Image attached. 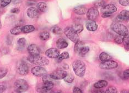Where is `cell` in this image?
Listing matches in <instances>:
<instances>
[{"label":"cell","mask_w":129,"mask_h":93,"mask_svg":"<svg viewBox=\"0 0 129 93\" xmlns=\"http://www.w3.org/2000/svg\"><path fill=\"white\" fill-rule=\"evenodd\" d=\"M72 68L76 75L83 77L86 72V65L80 60H76L72 63Z\"/></svg>","instance_id":"1"},{"label":"cell","mask_w":129,"mask_h":93,"mask_svg":"<svg viewBox=\"0 0 129 93\" xmlns=\"http://www.w3.org/2000/svg\"><path fill=\"white\" fill-rule=\"evenodd\" d=\"M111 28L119 35L125 36L128 34V28L119 22H114L111 24Z\"/></svg>","instance_id":"2"},{"label":"cell","mask_w":129,"mask_h":93,"mask_svg":"<svg viewBox=\"0 0 129 93\" xmlns=\"http://www.w3.org/2000/svg\"><path fill=\"white\" fill-rule=\"evenodd\" d=\"M28 60L31 63L37 65L38 66L42 67L47 66L49 63V61L46 57L40 56V55L37 56H29L28 57Z\"/></svg>","instance_id":"3"},{"label":"cell","mask_w":129,"mask_h":93,"mask_svg":"<svg viewBox=\"0 0 129 93\" xmlns=\"http://www.w3.org/2000/svg\"><path fill=\"white\" fill-rule=\"evenodd\" d=\"M29 89V85L28 83L24 79H17L14 84V91L22 93L27 91Z\"/></svg>","instance_id":"4"},{"label":"cell","mask_w":129,"mask_h":93,"mask_svg":"<svg viewBox=\"0 0 129 93\" xmlns=\"http://www.w3.org/2000/svg\"><path fill=\"white\" fill-rule=\"evenodd\" d=\"M64 34L67 38L71 40L73 42L76 43L80 40L78 34L76 33V32L73 30L72 27L66 28L64 30Z\"/></svg>","instance_id":"5"},{"label":"cell","mask_w":129,"mask_h":93,"mask_svg":"<svg viewBox=\"0 0 129 93\" xmlns=\"http://www.w3.org/2000/svg\"><path fill=\"white\" fill-rule=\"evenodd\" d=\"M118 67V62L111 60L107 61L102 62L99 65V68L102 69H105V70L114 69Z\"/></svg>","instance_id":"6"},{"label":"cell","mask_w":129,"mask_h":93,"mask_svg":"<svg viewBox=\"0 0 129 93\" xmlns=\"http://www.w3.org/2000/svg\"><path fill=\"white\" fill-rule=\"evenodd\" d=\"M54 86V82L44 83L37 87V91L39 93H44L51 90Z\"/></svg>","instance_id":"7"},{"label":"cell","mask_w":129,"mask_h":93,"mask_svg":"<svg viewBox=\"0 0 129 93\" xmlns=\"http://www.w3.org/2000/svg\"><path fill=\"white\" fill-rule=\"evenodd\" d=\"M67 74V73L66 71L62 69H56L52 72L50 75L54 80H61L63 79Z\"/></svg>","instance_id":"8"},{"label":"cell","mask_w":129,"mask_h":93,"mask_svg":"<svg viewBox=\"0 0 129 93\" xmlns=\"http://www.w3.org/2000/svg\"><path fill=\"white\" fill-rule=\"evenodd\" d=\"M17 72L20 75H24L29 73V67L27 63L23 61H20L17 65Z\"/></svg>","instance_id":"9"},{"label":"cell","mask_w":129,"mask_h":93,"mask_svg":"<svg viewBox=\"0 0 129 93\" xmlns=\"http://www.w3.org/2000/svg\"><path fill=\"white\" fill-rule=\"evenodd\" d=\"M99 16V12L97 8L92 7L87 12V18L90 21H95Z\"/></svg>","instance_id":"10"},{"label":"cell","mask_w":129,"mask_h":93,"mask_svg":"<svg viewBox=\"0 0 129 93\" xmlns=\"http://www.w3.org/2000/svg\"><path fill=\"white\" fill-rule=\"evenodd\" d=\"M117 10H118V8H117L116 6L113 4L105 5L101 8V12L102 14L105 13L111 14L112 13L116 12Z\"/></svg>","instance_id":"11"},{"label":"cell","mask_w":129,"mask_h":93,"mask_svg":"<svg viewBox=\"0 0 129 93\" xmlns=\"http://www.w3.org/2000/svg\"><path fill=\"white\" fill-rule=\"evenodd\" d=\"M31 72L34 75L37 77H42L47 73L46 69L41 66L34 67L31 69Z\"/></svg>","instance_id":"12"},{"label":"cell","mask_w":129,"mask_h":93,"mask_svg":"<svg viewBox=\"0 0 129 93\" xmlns=\"http://www.w3.org/2000/svg\"><path fill=\"white\" fill-rule=\"evenodd\" d=\"M27 50L29 54V56H39L40 54V49L36 44H31L29 45L28 47Z\"/></svg>","instance_id":"13"},{"label":"cell","mask_w":129,"mask_h":93,"mask_svg":"<svg viewBox=\"0 0 129 93\" xmlns=\"http://www.w3.org/2000/svg\"><path fill=\"white\" fill-rule=\"evenodd\" d=\"M45 55L50 59H57L60 55V51L57 48H50L45 51Z\"/></svg>","instance_id":"14"},{"label":"cell","mask_w":129,"mask_h":93,"mask_svg":"<svg viewBox=\"0 0 129 93\" xmlns=\"http://www.w3.org/2000/svg\"><path fill=\"white\" fill-rule=\"evenodd\" d=\"M116 19L117 22L127 21L129 20V11L123 10L118 14Z\"/></svg>","instance_id":"15"},{"label":"cell","mask_w":129,"mask_h":93,"mask_svg":"<svg viewBox=\"0 0 129 93\" xmlns=\"http://www.w3.org/2000/svg\"><path fill=\"white\" fill-rule=\"evenodd\" d=\"M27 13L29 18H36L39 16V11L36 7H30L27 10Z\"/></svg>","instance_id":"16"},{"label":"cell","mask_w":129,"mask_h":93,"mask_svg":"<svg viewBox=\"0 0 129 93\" xmlns=\"http://www.w3.org/2000/svg\"><path fill=\"white\" fill-rule=\"evenodd\" d=\"M86 28L90 31H95L98 28V25L94 21H88L86 24Z\"/></svg>","instance_id":"17"},{"label":"cell","mask_w":129,"mask_h":93,"mask_svg":"<svg viewBox=\"0 0 129 93\" xmlns=\"http://www.w3.org/2000/svg\"><path fill=\"white\" fill-rule=\"evenodd\" d=\"M74 13L78 15H83L87 12V8L84 6H78L74 8Z\"/></svg>","instance_id":"18"},{"label":"cell","mask_w":129,"mask_h":93,"mask_svg":"<svg viewBox=\"0 0 129 93\" xmlns=\"http://www.w3.org/2000/svg\"><path fill=\"white\" fill-rule=\"evenodd\" d=\"M69 45L68 42L65 39L61 38L58 39L56 41V46L59 49H63L66 48Z\"/></svg>","instance_id":"19"},{"label":"cell","mask_w":129,"mask_h":93,"mask_svg":"<svg viewBox=\"0 0 129 93\" xmlns=\"http://www.w3.org/2000/svg\"><path fill=\"white\" fill-rule=\"evenodd\" d=\"M36 8H37L38 10L39 11V12L42 13L46 12L48 10V5H47L45 2H40L39 3H38Z\"/></svg>","instance_id":"20"},{"label":"cell","mask_w":129,"mask_h":93,"mask_svg":"<svg viewBox=\"0 0 129 93\" xmlns=\"http://www.w3.org/2000/svg\"><path fill=\"white\" fill-rule=\"evenodd\" d=\"M108 83L106 80H101L94 83V84L93 85V86L94 88H95V89H102L103 88H105V86H107L108 85Z\"/></svg>","instance_id":"21"},{"label":"cell","mask_w":129,"mask_h":93,"mask_svg":"<svg viewBox=\"0 0 129 93\" xmlns=\"http://www.w3.org/2000/svg\"><path fill=\"white\" fill-rule=\"evenodd\" d=\"M99 60H100L102 62H104L107 61L108 60H111V56L109 54L105 52H102L99 55Z\"/></svg>","instance_id":"22"},{"label":"cell","mask_w":129,"mask_h":93,"mask_svg":"<svg viewBox=\"0 0 129 93\" xmlns=\"http://www.w3.org/2000/svg\"><path fill=\"white\" fill-rule=\"evenodd\" d=\"M35 30V27L32 25H26L23 26L22 28V33L24 34H28L31 33Z\"/></svg>","instance_id":"23"},{"label":"cell","mask_w":129,"mask_h":93,"mask_svg":"<svg viewBox=\"0 0 129 93\" xmlns=\"http://www.w3.org/2000/svg\"><path fill=\"white\" fill-rule=\"evenodd\" d=\"M22 28L23 27L21 25L16 26V27L11 29L10 30V33L14 35H17L21 33H22Z\"/></svg>","instance_id":"24"},{"label":"cell","mask_w":129,"mask_h":93,"mask_svg":"<svg viewBox=\"0 0 129 93\" xmlns=\"http://www.w3.org/2000/svg\"><path fill=\"white\" fill-rule=\"evenodd\" d=\"M50 37V34L47 31H43L39 34V38L42 41H47Z\"/></svg>","instance_id":"25"},{"label":"cell","mask_w":129,"mask_h":93,"mask_svg":"<svg viewBox=\"0 0 129 93\" xmlns=\"http://www.w3.org/2000/svg\"><path fill=\"white\" fill-rule=\"evenodd\" d=\"M90 50L89 46H83L78 51V54L80 56H84L86 55Z\"/></svg>","instance_id":"26"},{"label":"cell","mask_w":129,"mask_h":93,"mask_svg":"<svg viewBox=\"0 0 129 93\" xmlns=\"http://www.w3.org/2000/svg\"><path fill=\"white\" fill-rule=\"evenodd\" d=\"M72 28L77 34H79V33H81V32L84 29L83 26L82 25L80 24H75L74 25H73L72 27Z\"/></svg>","instance_id":"27"},{"label":"cell","mask_w":129,"mask_h":93,"mask_svg":"<svg viewBox=\"0 0 129 93\" xmlns=\"http://www.w3.org/2000/svg\"><path fill=\"white\" fill-rule=\"evenodd\" d=\"M52 33L55 35H61L62 33V30L58 26H55L51 29Z\"/></svg>","instance_id":"28"},{"label":"cell","mask_w":129,"mask_h":93,"mask_svg":"<svg viewBox=\"0 0 129 93\" xmlns=\"http://www.w3.org/2000/svg\"><path fill=\"white\" fill-rule=\"evenodd\" d=\"M53 80L54 79L51 77L50 75H48V74H45V75L43 76V78H42V80L44 83L53 82Z\"/></svg>","instance_id":"29"},{"label":"cell","mask_w":129,"mask_h":93,"mask_svg":"<svg viewBox=\"0 0 129 93\" xmlns=\"http://www.w3.org/2000/svg\"><path fill=\"white\" fill-rule=\"evenodd\" d=\"M69 57H70V55L68 52H62L61 54H60L59 56H58L57 59H58V60L62 61L63 60H66V59H69Z\"/></svg>","instance_id":"30"},{"label":"cell","mask_w":129,"mask_h":93,"mask_svg":"<svg viewBox=\"0 0 129 93\" xmlns=\"http://www.w3.org/2000/svg\"><path fill=\"white\" fill-rule=\"evenodd\" d=\"M124 48L127 51H129V35H127L124 36Z\"/></svg>","instance_id":"31"},{"label":"cell","mask_w":129,"mask_h":93,"mask_svg":"<svg viewBox=\"0 0 129 93\" xmlns=\"http://www.w3.org/2000/svg\"><path fill=\"white\" fill-rule=\"evenodd\" d=\"M83 44H84L83 42L80 41V40H79L78 42H76L75 45V47H74V51L76 52H78L79 50H80V49L83 46Z\"/></svg>","instance_id":"32"},{"label":"cell","mask_w":129,"mask_h":93,"mask_svg":"<svg viewBox=\"0 0 129 93\" xmlns=\"http://www.w3.org/2000/svg\"><path fill=\"white\" fill-rule=\"evenodd\" d=\"M124 36L119 35L118 36L115 37V38L114 39V42H115L117 44H121L124 42Z\"/></svg>","instance_id":"33"},{"label":"cell","mask_w":129,"mask_h":93,"mask_svg":"<svg viewBox=\"0 0 129 93\" xmlns=\"http://www.w3.org/2000/svg\"><path fill=\"white\" fill-rule=\"evenodd\" d=\"M26 39L24 38V37H21V38H19L18 41H17V43L18 45L20 46V47L23 48L26 45Z\"/></svg>","instance_id":"34"},{"label":"cell","mask_w":129,"mask_h":93,"mask_svg":"<svg viewBox=\"0 0 129 93\" xmlns=\"http://www.w3.org/2000/svg\"><path fill=\"white\" fill-rule=\"evenodd\" d=\"M105 5V1L104 0H97L94 3V6L95 7H102Z\"/></svg>","instance_id":"35"},{"label":"cell","mask_w":129,"mask_h":93,"mask_svg":"<svg viewBox=\"0 0 129 93\" xmlns=\"http://www.w3.org/2000/svg\"><path fill=\"white\" fill-rule=\"evenodd\" d=\"M118 90L115 86H110L108 88L104 93H118Z\"/></svg>","instance_id":"36"},{"label":"cell","mask_w":129,"mask_h":93,"mask_svg":"<svg viewBox=\"0 0 129 93\" xmlns=\"http://www.w3.org/2000/svg\"><path fill=\"white\" fill-rule=\"evenodd\" d=\"M64 80L68 83H71L74 80V77L71 74H67L66 77L64 78Z\"/></svg>","instance_id":"37"},{"label":"cell","mask_w":129,"mask_h":93,"mask_svg":"<svg viewBox=\"0 0 129 93\" xmlns=\"http://www.w3.org/2000/svg\"><path fill=\"white\" fill-rule=\"evenodd\" d=\"M7 72V69L4 67L0 68V79H2V78H4L6 75Z\"/></svg>","instance_id":"38"},{"label":"cell","mask_w":129,"mask_h":93,"mask_svg":"<svg viewBox=\"0 0 129 93\" xmlns=\"http://www.w3.org/2000/svg\"><path fill=\"white\" fill-rule=\"evenodd\" d=\"M12 0H0V7H5L11 2Z\"/></svg>","instance_id":"39"},{"label":"cell","mask_w":129,"mask_h":93,"mask_svg":"<svg viewBox=\"0 0 129 93\" xmlns=\"http://www.w3.org/2000/svg\"><path fill=\"white\" fill-rule=\"evenodd\" d=\"M119 4L122 6H129V0H119Z\"/></svg>","instance_id":"40"},{"label":"cell","mask_w":129,"mask_h":93,"mask_svg":"<svg viewBox=\"0 0 129 93\" xmlns=\"http://www.w3.org/2000/svg\"><path fill=\"white\" fill-rule=\"evenodd\" d=\"M73 93H83L82 90L79 88L78 87L75 86L73 89Z\"/></svg>","instance_id":"41"},{"label":"cell","mask_w":129,"mask_h":93,"mask_svg":"<svg viewBox=\"0 0 129 93\" xmlns=\"http://www.w3.org/2000/svg\"><path fill=\"white\" fill-rule=\"evenodd\" d=\"M123 75L125 78H129V69H126L123 72Z\"/></svg>","instance_id":"42"},{"label":"cell","mask_w":129,"mask_h":93,"mask_svg":"<svg viewBox=\"0 0 129 93\" xmlns=\"http://www.w3.org/2000/svg\"><path fill=\"white\" fill-rule=\"evenodd\" d=\"M20 12V10L18 8H14L11 10V12L12 13H18Z\"/></svg>","instance_id":"43"},{"label":"cell","mask_w":129,"mask_h":93,"mask_svg":"<svg viewBox=\"0 0 129 93\" xmlns=\"http://www.w3.org/2000/svg\"><path fill=\"white\" fill-rule=\"evenodd\" d=\"M92 93H104L103 90H100V89H96L94 90H93L92 91Z\"/></svg>","instance_id":"44"},{"label":"cell","mask_w":129,"mask_h":93,"mask_svg":"<svg viewBox=\"0 0 129 93\" xmlns=\"http://www.w3.org/2000/svg\"><path fill=\"white\" fill-rule=\"evenodd\" d=\"M6 89V86L4 85H0V93H3Z\"/></svg>","instance_id":"45"},{"label":"cell","mask_w":129,"mask_h":93,"mask_svg":"<svg viewBox=\"0 0 129 93\" xmlns=\"http://www.w3.org/2000/svg\"><path fill=\"white\" fill-rule=\"evenodd\" d=\"M110 16H111V14H109L103 13L102 14V17L103 18H108V17H110Z\"/></svg>","instance_id":"46"},{"label":"cell","mask_w":129,"mask_h":93,"mask_svg":"<svg viewBox=\"0 0 129 93\" xmlns=\"http://www.w3.org/2000/svg\"><path fill=\"white\" fill-rule=\"evenodd\" d=\"M121 93H129V91H127V90H122L121 91Z\"/></svg>","instance_id":"47"},{"label":"cell","mask_w":129,"mask_h":93,"mask_svg":"<svg viewBox=\"0 0 129 93\" xmlns=\"http://www.w3.org/2000/svg\"><path fill=\"white\" fill-rule=\"evenodd\" d=\"M44 93H54V92H52V91H48V92H44Z\"/></svg>","instance_id":"48"},{"label":"cell","mask_w":129,"mask_h":93,"mask_svg":"<svg viewBox=\"0 0 129 93\" xmlns=\"http://www.w3.org/2000/svg\"><path fill=\"white\" fill-rule=\"evenodd\" d=\"M2 27V24H1V21H0V29Z\"/></svg>","instance_id":"49"},{"label":"cell","mask_w":129,"mask_h":93,"mask_svg":"<svg viewBox=\"0 0 129 93\" xmlns=\"http://www.w3.org/2000/svg\"><path fill=\"white\" fill-rule=\"evenodd\" d=\"M12 93H20V92H17V91H14Z\"/></svg>","instance_id":"50"}]
</instances>
